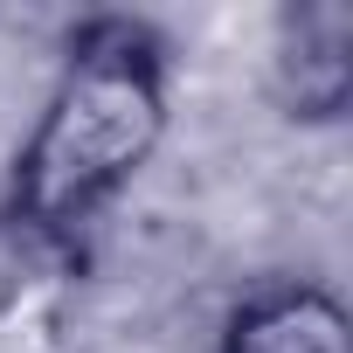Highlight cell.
<instances>
[{
    "label": "cell",
    "mask_w": 353,
    "mask_h": 353,
    "mask_svg": "<svg viewBox=\"0 0 353 353\" xmlns=\"http://www.w3.org/2000/svg\"><path fill=\"white\" fill-rule=\"evenodd\" d=\"M166 42L139 14H90L42 97L8 173V215L35 243L70 250L166 139Z\"/></svg>",
    "instance_id": "obj_1"
},
{
    "label": "cell",
    "mask_w": 353,
    "mask_h": 353,
    "mask_svg": "<svg viewBox=\"0 0 353 353\" xmlns=\"http://www.w3.org/2000/svg\"><path fill=\"white\" fill-rule=\"evenodd\" d=\"M270 83L284 118L298 125H332L353 97V14L339 0H298L277 14V49H270Z\"/></svg>",
    "instance_id": "obj_2"
},
{
    "label": "cell",
    "mask_w": 353,
    "mask_h": 353,
    "mask_svg": "<svg viewBox=\"0 0 353 353\" xmlns=\"http://www.w3.org/2000/svg\"><path fill=\"white\" fill-rule=\"evenodd\" d=\"M222 353H353L346 305L325 284H263L229 312Z\"/></svg>",
    "instance_id": "obj_3"
}]
</instances>
